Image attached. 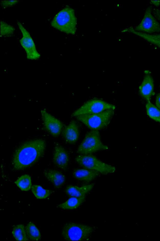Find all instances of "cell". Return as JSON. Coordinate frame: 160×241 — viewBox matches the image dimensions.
<instances>
[{
	"mask_svg": "<svg viewBox=\"0 0 160 241\" xmlns=\"http://www.w3.org/2000/svg\"><path fill=\"white\" fill-rule=\"evenodd\" d=\"M45 148V142L42 139L23 143L13 153L12 161L13 168L16 170H22L31 166L43 156Z\"/></svg>",
	"mask_w": 160,
	"mask_h": 241,
	"instance_id": "obj_1",
	"label": "cell"
},
{
	"mask_svg": "<svg viewBox=\"0 0 160 241\" xmlns=\"http://www.w3.org/2000/svg\"><path fill=\"white\" fill-rule=\"evenodd\" d=\"M50 24L52 27L61 32L67 34H75L77 19L74 10L66 6L54 16Z\"/></svg>",
	"mask_w": 160,
	"mask_h": 241,
	"instance_id": "obj_2",
	"label": "cell"
},
{
	"mask_svg": "<svg viewBox=\"0 0 160 241\" xmlns=\"http://www.w3.org/2000/svg\"><path fill=\"white\" fill-rule=\"evenodd\" d=\"M114 110H108L97 113L80 115L76 117L92 130H98L108 125L114 115Z\"/></svg>",
	"mask_w": 160,
	"mask_h": 241,
	"instance_id": "obj_3",
	"label": "cell"
},
{
	"mask_svg": "<svg viewBox=\"0 0 160 241\" xmlns=\"http://www.w3.org/2000/svg\"><path fill=\"white\" fill-rule=\"evenodd\" d=\"M93 231L90 226L71 222L64 225L62 233L66 240L84 241L89 239Z\"/></svg>",
	"mask_w": 160,
	"mask_h": 241,
	"instance_id": "obj_4",
	"label": "cell"
},
{
	"mask_svg": "<svg viewBox=\"0 0 160 241\" xmlns=\"http://www.w3.org/2000/svg\"><path fill=\"white\" fill-rule=\"evenodd\" d=\"M108 148V146L101 142L98 131L92 130L86 135L79 146L77 152L81 154H91L98 151Z\"/></svg>",
	"mask_w": 160,
	"mask_h": 241,
	"instance_id": "obj_5",
	"label": "cell"
},
{
	"mask_svg": "<svg viewBox=\"0 0 160 241\" xmlns=\"http://www.w3.org/2000/svg\"><path fill=\"white\" fill-rule=\"evenodd\" d=\"M76 162L84 168L94 170L103 174L114 172V167L101 161L91 154H81L77 157Z\"/></svg>",
	"mask_w": 160,
	"mask_h": 241,
	"instance_id": "obj_6",
	"label": "cell"
},
{
	"mask_svg": "<svg viewBox=\"0 0 160 241\" xmlns=\"http://www.w3.org/2000/svg\"><path fill=\"white\" fill-rule=\"evenodd\" d=\"M115 108L114 105L103 100L93 99L86 102L75 111L72 116L76 117L80 115L97 113L108 110H114Z\"/></svg>",
	"mask_w": 160,
	"mask_h": 241,
	"instance_id": "obj_7",
	"label": "cell"
},
{
	"mask_svg": "<svg viewBox=\"0 0 160 241\" xmlns=\"http://www.w3.org/2000/svg\"><path fill=\"white\" fill-rule=\"evenodd\" d=\"M17 24L22 35L19 42L26 52L27 58L31 60L38 59L41 55L37 50L35 43L29 33L20 22L17 21Z\"/></svg>",
	"mask_w": 160,
	"mask_h": 241,
	"instance_id": "obj_8",
	"label": "cell"
},
{
	"mask_svg": "<svg viewBox=\"0 0 160 241\" xmlns=\"http://www.w3.org/2000/svg\"><path fill=\"white\" fill-rule=\"evenodd\" d=\"M152 10L151 6L147 8L142 21L134 28L135 30L149 33H160V24L152 14Z\"/></svg>",
	"mask_w": 160,
	"mask_h": 241,
	"instance_id": "obj_9",
	"label": "cell"
},
{
	"mask_svg": "<svg viewBox=\"0 0 160 241\" xmlns=\"http://www.w3.org/2000/svg\"><path fill=\"white\" fill-rule=\"evenodd\" d=\"M41 117L45 128L54 137L58 136L63 127L62 122L49 113L46 109L41 111Z\"/></svg>",
	"mask_w": 160,
	"mask_h": 241,
	"instance_id": "obj_10",
	"label": "cell"
},
{
	"mask_svg": "<svg viewBox=\"0 0 160 241\" xmlns=\"http://www.w3.org/2000/svg\"><path fill=\"white\" fill-rule=\"evenodd\" d=\"M69 161L68 153L65 149L59 145H56L54 148L53 161L54 164L62 169H66Z\"/></svg>",
	"mask_w": 160,
	"mask_h": 241,
	"instance_id": "obj_11",
	"label": "cell"
},
{
	"mask_svg": "<svg viewBox=\"0 0 160 241\" xmlns=\"http://www.w3.org/2000/svg\"><path fill=\"white\" fill-rule=\"evenodd\" d=\"M154 87L152 77L149 74H146L139 87L140 95L147 101H149L151 97L153 94Z\"/></svg>",
	"mask_w": 160,
	"mask_h": 241,
	"instance_id": "obj_12",
	"label": "cell"
},
{
	"mask_svg": "<svg viewBox=\"0 0 160 241\" xmlns=\"http://www.w3.org/2000/svg\"><path fill=\"white\" fill-rule=\"evenodd\" d=\"M63 136L68 143H73L78 140L79 135L78 126L74 121H72L62 131Z\"/></svg>",
	"mask_w": 160,
	"mask_h": 241,
	"instance_id": "obj_13",
	"label": "cell"
},
{
	"mask_svg": "<svg viewBox=\"0 0 160 241\" xmlns=\"http://www.w3.org/2000/svg\"><path fill=\"white\" fill-rule=\"evenodd\" d=\"M43 174L45 178L56 188H58L62 186L65 181V178L60 171L57 170L48 169L44 170Z\"/></svg>",
	"mask_w": 160,
	"mask_h": 241,
	"instance_id": "obj_14",
	"label": "cell"
},
{
	"mask_svg": "<svg viewBox=\"0 0 160 241\" xmlns=\"http://www.w3.org/2000/svg\"><path fill=\"white\" fill-rule=\"evenodd\" d=\"M99 173L97 171L87 169H77L73 172V175L76 179L79 180L89 182L95 179Z\"/></svg>",
	"mask_w": 160,
	"mask_h": 241,
	"instance_id": "obj_15",
	"label": "cell"
},
{
	"mask_svg": "<svg viewBox=\"0 0 160 241\" xmlns=\"http://www.w3.org/2000/svg\"><path fill=\"white\" fill-rule=\"evenodd\" d=\"M94 186L93 183L81 187L69 185L66 188L65 192L67 195L70 196L80 197L85 196L92 189Z\"/></svg>",
	"mask_w": 160,
	"mask_h": 241,
	"instance_id": "obj_16",
	"label": "cell"
},
{
	"mask_svg": "<svg viewBox=\"0 0 160 241\" xmlns=\"http://www.w3.org/2000/svg\"><path fill=\"white\" fill-rule=\"evenodd\" d=\"M124 32H129L134 34L142 38L148 42L160 47V34H151L135 30L132 27H130L124 29Z\"/></svg>",
	"mask_w": 160,
	"mask_h": 241,
	"instance_id": "obj_17",
	"label": "cell"
},
{
	"mask_svg": "<svg viewBox=\"0 0 160 241\" xmlns=\"http://www.w3.org/2000/svg\"><path fill=\"white\" fill-rule=\"evenodd\" d=\"M85 196L80 197H72L65 202L58 205L63 209H72L78 208L84 201Z\"/></svg>",
	"mask_w": 160,
	"mask_h": 241,
	"instance_id": "obj_18",
	"label": "cell"
},
{
	"mask_svg": "<svg viewBox=\"0 0 160 241\" xmlns=\"http://www.w3.org/2000/svg\"><path fill=\"white\" fill-rule=\"evenodd\" d=\"M27 235L30 240H38L41 238L40 233L36 225L32 222H29L25 227Z\"/></svg>",
	"mask_w": 160,
	"mask_h": 241,
	"instance_id": "obj_19",
	"label": "cell"
},
{
	"mask_svg": "<svg viewBox=\"0 0 160 241\" xmlns=\"http://www.w3.org/2000/svg\"><path fill=\"white\" fill-rule=\"evenodd\" d=\"M12 234L16 240L27 241L29 240L23 224H19L13 227Z\"/></svg>",
	"mask_w": 160,
	"mask_h": 241,
	"instance_id": "obj_20",
	"label": "cell"
},
{
	"mask_svg": "<svg viewBox=\"0 0 160 241\" xmlns=\"http://www.w3.org/2000/svg\"><path fill=\"white\" fill-rule=\"evenodd\" d=\"M15 183L22 191H28L31 188L32 186L31 177L27 174L21 176L15 182Z\"/></svg>",
	"mask_w": 160,
	"mask_h": 241,
	"instance_id": "obj_21",
	"label": "cell"
},
{
	"mask_svg": "<svg viewBox=\"0 0 160 241\" xmlns=\"http://www.w3.org/2000/svg\"><path fill=\"white\" fill-rule=\"evenodd\" d=\"M146 108L148 115L152 119L160 123V110L150 101H148Z\"/></svg>",
	"mask_w": 160,
	"mask_h": 241,
	"instance_id": "obj_22",
	"label": "cell"
},
{
	"mask_svg": "<svg viewBox=\"0 0 160 241\" xmlns=\"http://www.w3.org/2000/svg\"><path fill=\"white\" fill-rule=\"evenodd\" d=\"M31 191L35 196L38 199H44L48 197L52 191L44 189L39 185H33L31 187Z\"/></svg>",
	"mask_w": 160,
	"mask_h": 241,
	"instance_id": "obj_23",
	"label": "cell"
},
{
	"mask_svg": "<svg viewBox=\"0 0 160 241\" xmlns=\"http://www.w3.org/2000/svg\"><path fill=\"white\" fill-rule=\"evenodd\" d=\"M0 25L1 37H10L13 34L15 29L13 26L2 21H0Z\"/></svg>",
	"mask_w": 160,
	"mask_h": 241,
	"instance_id": "obj_24",
	"label": "cell"
},
{
	"mask_svg": "<svg viewBox=\"0 0 160 241\" xmlns=\"http://www.w3.org/2000/svg\"><path fill=\"white\" fill-rule=\"evenodd\" d=\"M18 0H4L1 1V5L3 8H6L15 5L18 2Z\"/></svg>",
	"mask_w": 160,
	"mask_h": 241,
	"instance_id": "obj_25",
	"label": "cell"
},
{
	"mask_svg": "<svg viewBox=\"0 0 160 241\" xmlns=\"http://www.w3.org/2000/svg\"><path fill=\"white\" fill-rule=\"evenodd\" d=\"M152 13L154 17L160 21V10L158 8H153Z\"/></svg>",
	"mask_w": 160,
	"mask_h": 241,
	"instance_id": "obj_26",
	"label": "cell"
},
{
	"mask_svg": "<svg viewBox=\"0 0 160 241\" xmlns=\"http://www.w3.org/2000/svg\"><path fill=\"white\" fill-rule=\"evenodd\" d=\"M156 105L157 107L160 110V93L158 94L156 97Z\"/></svg>",
	"mask_w": 160,
	"mask_h": 241,
	"instance_id": "obj_27",
	"label": "cell"
},
{
	"mask_svg": "<svg viewBox=\"0 0 160 241\" xmlns=\"http://www.w3.org/2000/svg\"><path fill=\"white\" fill-rule=\"evenodd\" d=\"M150 2L156 6H158L160 5V1H151Z\"/></svg>",
	"mask_w": 160,
	"mask_h": 241,
	"instance_id": "obj_28",
	"label": "cell"
}]
</instances>
